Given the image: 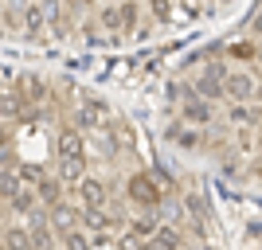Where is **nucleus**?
Returning <instances> with one entry per match:
<instances>
[{"mask_svg": "<svg viewBox=\"0 0 262 250\" xmlns=\"http://www.w3.org/2000/svg\"><path fill=\"white\" fill-rule=\"evenodd\" d=\"M125 196L137 207H157L164 199V192H161V184H157L153 168H149V172H133L129 180H125Z\"/></svg>", "mask_w": 262, "mask_h": 250, "instance_id": "f257e3e1", "label": "nucleus"}, {"mask_svg": "<svg viewBox=\"0 0 262 250\" xmlns=\"http://www.w3.org/2000/svg\"><path fill=\"white\" fill-rule=\"evenodd\" d=\"M75 125L82 133L106 129L110 125V106L102 98H94V94H82V102H78V109H75Z\"/></svg>", "mask_w": 262, "mask_h": 250, "instance_id": "f03ea898", "label": "nucleus"}, {"mask_svg": "<svg viewBox=\"0 0 262 250\" xmlns=\"http://www.w3.org/2000/svg\"><path fill=\"white\" fill-rule=\"evenodd\" d=\"M180 118L192 121V125H200V129H208L211 121H215V102L204 98V94L192 86V90H188V98L180 102Z\"/></svg>", "mask_w": 262, "mask_h": 250, "instance_id": "7ed1b4c3", "label": "nucleus"}, {"mask_svg": "<svg viewBox=\"0 0 262 250\" xmlns=\"http://www.w3.org/2000/svg\"><path fill=\"white\" fill-rule=\"evenodd\" d=\"M75 192H78V203L82 207H106L110 203V184L98 180V176H82L75 184Z\"/></svg>", "mask_w": 262, "mask_h": 250, "instance_id": "20e7f679", "label": "nucleus"}, {"mask_svg": "<svg viewBox=\"0 0 262 250\" xmlns=\"http://www.w3.org/2000/svg\"><path fill=\"white\" fill-rule=\"evenodd\" d=\"M223 86H227V98L231 102H254V90H258V78L251 71H231L223 78Z\"/></svg>", "mask_w": 262, "mask_h": 250, "instance_id": "39448f33", "label": "nucleus"}, {"mask_svg": "<svg viewBox=\"0 0 262 250\" xmlns=\"http://www.w3.org/2000/svg\"><path fill=\"white\" fill-rule=\"evenodd\" d=\"M188 125H192V121H184V118H172L168 121V129H164V137H168V141L172 145H180V149H188V152H196L200 145H204V133H196V129H188Z\"/></svg>", "mask_w": 262, "mask_h": 250, "instance_id": "423d86ee", "label": "nucleus"}, {"mask_svg": "<svg viewBox=\"0 0 262 250\" xmlns=\"http://www.w3.org/2000/svg\"><path fill=\"white\" fill-rule=\"evenodd\" d=\"M55 152L59 156H86V141H82V129L78 125H67L55 137Z\"/></svg>", "mask_w": 262, "mask_h": 250, "instance_id": "0eeeda50", "label": "nucleus"}, {"mask_svg": "<svg viewBox=\"0 0 262 250\" xmlns=\"http://www.w3.org/2000/svg\"><path fill=\"white\" fill-rule=\"evenodd\" d=\"M20 20H24V35H32V39H35L39 32H43L47 24H51V20H47V8H43V0H32V4H28V8L20 12Z\"/></svg>", "mask_w": 262, "mask_h": 250, "instance_id": "6e6552de", "label": "nucleus"}, {"mask_svg": "<svg viewBox=\"0 0 262 250\" xmlns=\"http://www.w3.org/2000/svg\"><path fill=\"white\" fill-rule=\"evenodd\" d=\"M227 121L231 125H262V102H231L227 109Z\"/></svg>", "mask_w": 262, "mask_h": 250, "instance_id": "1a4fd4ad", "label": "nucleus"}, {"mask_svg": "<svg viewBox=\"0 0 262 250\" xmlns=\"http://www.w3.org/2000/svg\"><path fill=\"white\" fill-rule=\"evenodd\" d=\"M43 203L39 199V192H35V184H24L16 196L8 199V211H16V215H35V207Z\"/></svg>", "mask_w": 262, "mask_h": 250, "instance_id": "9d476101", "label": "nucleus"}, {"mask_svg": "<svg viewBox=\"0 0 262 250\" xmlns=\"http://www.w3.org/2000/svg\"><path fill=\"white\" fill-rule=\"evenodd\" d=\"M149 246H157V250H172V246H184V231L176 227L172 219L168 223H161V227L153 231V239H149Z\"/></svg>", "mask_w": 262, "mask_h": 250, "instance_id": "9b49d317", "label": "nucleus"}, {"mask_svg": "<svg viewBox=\"0 0 262 250\" xmlns=\"http://www.w3.org/2000/svg\"><path fill=\"white\" fill-rule=\"evenodd\" d=\"M32 219V227H28V235H32V246H55L59 242V231H55V223H47L43 215H28Z\"/></svg>", "mask_w": 262, "mask_h": 250, "instance_id": "f8f14e48", "label": "nucleus"}, {"mask_svg": "<svg viewBox=\"0 0 262 250\" xmlns=\"http://www.w3.org/2000/svg\"><path fill=\"white\" fill-rule=\"evenodd\" d=\"M157 227H161V215H157V207H141V211L129 219V231H133V235H141L145 242L153 239V231H157Z\"/></svg>", "mask_w": 262, "mask_h": 250, "instance_id": "ddd939ff", "label": "nucleus"}, {"mask_svg": "<svg viewBox=\"0 0 262 250\" xmlns=\"http://www.w3.org/2000/svg\"><path fill=\"white\" fill-rule=\"evenodd\" d=\"M51 223H55V231H59V239H63V231H71V227L82 223V211L71 207V203H55L51 207Z\"/></svg>", "mask_w": 262, "mask_h": 250, "instance_id": "4468645a", "label": "nucleus"}, {"mask_svg": "<svg viewBox=\"0 0 262 250\" xmlns=\"http://www.w3.org/2000/svg\"><path fill=\"white\" fill-rule=\"evenodd\" d=\"M118 8H121V32H133V35H137V32H141V35L149 32L145 20H141V4H137V0H121Z\"/></svg>", "mask_w": 262, "mask_h": 250, "instance_id": "2eb2a0df", "label": "nucleus"}, {"mask_svg": "<svg viewBox=\"0 0 262 250\" xmlns=\"http://www.w3.org/2000/svg\"><path fill=\"white\" fill-rule=\"evenodd\" d=\"M63 188H67L63 176H43V180L35 184V192H39V199H43L47 207H55V203H63Z\"/></svg>", "mask_w": 262, "mask_h": 250, "instance_id": "dca6fc26", "label": "nucleus"}, {"mask_svg": "<svg viewBox=\"0 0 262 250\" xmlns=\"http://www.w3.org/2000/svg\"><path fill=\"white\" fill-rule=\"evenodd\" d=\"M16 82H20V90H24V98L32 102V106H43L47 102V82L39 75H20L16 78Z\"/></svg>", "mask_w": 262, "mask_h": 250, "instance_id": "f3484780", "label": "nucleus"}, {"mask_svg": "<svg viewBox=\"0 0 262 250\" xmlns=\"http://www.w3.org/2000/svg\"><path fill=\"white\" fill-rule=\"evenodd\" d=\"M223 51H227L231 59H243V63H258V55H262V47L254 43V35H251V39H231V43L223 47Z\"/></svg>", "mask_w": 262, "mask_h": 250, "instance_id": "a211bd4d", "label": "nucleus"}, {"mask_svg": "<svg viewBox=\"0 0 262 250\" xmlns=\"http://www.w3.org/2000/svg\"><path fill=\"white\" fill-rule=\"evenodd\" d=\"M59 176L75 188L82 176H86V156H59Z\"/></svg>", "mask_w": 262, "mask_h": 250, "instance_id": "6ab92c4d", "label": "nucleus"}, {"mask_svg": "<svg viewBox=\"0 0 262 250\" xmlns=\"http://www.w3.org/2000/svg\"><path fill=\"white\" fill-rule=\"evenodd\" d=\"M180 203H184V211H188L192 223H204V215H208V196H204V192H184Z\"/></svg>", "mask_w": 262, "mask_h": 250, "instance_id": "aec40b11", "label": "nucleus"}, {"mask_svg": "<svg viewBox=\"0 0 262 250\" xmlns=\"http://www.w3.org/2000/svg\"><path fill=\"white\" fill-rule=\"evenodd\" d=\"M86 231H82V227H71V231H63V239H59V242H63L67 250H86V246H94V235H86Z\"/></svg>", "mask_w": 262, "mask_h": 250, "instance_id": "412c9836", "label": "nucleus"}, {"mask_svg": "<svg viewBox=\"0 0 262 250\" xmlns=\"http://www.w3.org/2000/svg\"><path fill=\"white\" fill-rule=\"evenodd\" d=\"M145 4H149V16H153L157 24H172V20H176L172 0H145Z\"/></svg>", "mask_w": 262, "mask_h": 250, "instance_id": "4be33fe9", "label": "nucleus"}, {"mask_svg": "<svg viewBox=\"0 0 262 250\" xmlns=\"http://www.w3.org/2000/svg\"><path fill=\"white\" fill-rule=\"evenodd\" d=\"M98 24L106 32H121V8L118 4H102L98 8Z\"/></svg>", "mask_w": 262, "mask_h": 250, "instance_id": "5701e85b", "label": "nucleus"}, {"mask_svg": "<svg viewBox=\"0 0 262 250\" xmlns=\"http://www.w3.org/2000/svg\"><path fill=\"white\" fill-rule=\"evenodd\" d=\"M24 188V180H20V172H12V168H4V176H0V196H4V203H8L16 192Z\"/></svg>", "mask_w": 262, "mask_h": 250, "instance_id": "b1692460", "label": "nucleus"}, {"mask_svg": "<svg viewBox=\"0 0 262 250\" xmlns=\"http://www.w3.org/2000/svg\"><path fill=\"white\" fill-rule=\"evenodd\" d=\"M0 24H4V35H12V32H24L20 12H16V8H8V4H4V12H0Z\"/></svg>", "mask_w": 262, "mask_h": 250, "instance_id": "393cba45", "label": "nucleus"}, {"mask_svg": "<svg viewBox=\"0 0 262 250\" xmlns=\"http://www.w3.org/2000/svg\"><path fill=\"white\" fill-rule=\"evenodd\" d=\"M4 246H12V250H20V246H32V235L28 231H12V227H4Z\"/></svg>", "mask_w": 262, "mask_h": 250, "instance_id": "a878e982", "label": "nucleus"}, {"mask_svg": "<svg viewBox=\"0 0 262 250\" xmlns=\"http://www.w3.org/2000/svg\"><path fill=\"white\" fill-rule=\"evenodd\" d=\"M153 176H157V184H161V192H164V196H172V192H176V176L168 172L164 164H153Z\"/></svg>", "mask_w": 262, "mask_h": 250, "instance_id": "bb28decb", "label": "nucleus"}, {"mask_svg": "<svg viewBox=\"0 0 262 250\" xmlns=\"http://www.w3.org/2000/svg\"><path fill=\"white\" fill-rule=\"evenodd\" d=\"M16 172H20V180L24 184H39V180H43V168H39V164H16Z\"/></svg>", "mask_w": 262, "mask_h": 250, "instance_id": "cd10ccee", "label": "nucleus"}, {"mask_svg": "<svg viewBox=\"0 0 262 250\" xmlns=\"http://www.w3.org/2000/svg\"><path fill=\"white\" fill-rule=\"evenodd\" d=\"M98 28H102V24H94V20H90V24H82V39H86L90 47H102V43H110V39L98 32Z\"/></svg>", "mask_w": 262, "mask_h": 250, "instance_id": "c85d7f7f", "label": "nucleus"}, {"mask_svg": "<svg viewBox=\"0 0 262 250\" xmlns=\"http://www.w3.org/2000/svg\"><path fill=\"white\" fill-rule=\"evenodd\" d=\"M235 145H239L243 152L254 149V137H251V125H235Z\"/></svg>", "mask_w": 262, "mask_h": 250, "instance_id": "c756f323", "label": "nucleus"}, {"mask_svg": "<svg viewBox=\"0 0 262 250\" xmlns=\"http://www.w3.org/2000/svg\"><path fill=\"white\" fill-rule=\"evenodd\" d=\"M71 28H75V24H71V16H67V12L59 16V20H51V35H55V39H67V35H71Z\"/></svg>", "mask_w": 262, "mask_h": 250, "instance_id": "7c9ffc66", "label": "nucleus"}, {"mask_svg": "<svg viewBox=\"0 0 262 250\" xmlns=\"http://www.w3.org/2000/svg\"><path fill=\"white\" fill-rule=\"evenodd\" d=\"M247 35H254V39H262V4L254 8V16L247 20Z\"/></svg>", "mask_w": 262, "mask_h": 250, "instance_id": "2f4dec72", "label": "nucleus"}, {"mask_svg": "<svg viewBox=\"0 0 262 250\" xmlns=\"http://www.w3.org/2000/svg\"><path fill=\"white\" fill-rule=\"evenodd\" d=\"M164 98H168V102H184L188 86H184V82H168V94H164Z\"/></svg>", "mask_w": 262, "mask_h": 250, "instance_id": "473e14b6", "label": "nucleus"}, {"mask_svg": "<svg viewBox=\"0 0 262 250\" xmlns=\"http://www.w3.org/2000/svg\"><path fill=\"white\" fill-rule=\"evenodd\" d=\"M4 4H8V8H16V12H24L28 4H32V0H4Z\"/></svg>", "mask_w": 262, "mask_h": 250, "instance_id": "72a5a7b5", "label": "nucleus"}, {"mask_svg": "<svg viewBox=\"0 0 262 250\" xmlns=\"http://www.w3.org/2000/svg\"><path fill=\"white\" fill-rule=\"evenodd\" d=\"M254 102H262V82H258V90H254Z\"/></svg>", "mask_w": 262, "mask_h": 250, "instance_id": "f704fd0d", "label": "nucleus"}, {"mask_svg": "<svg viewBox=\"0 0 262 250\" xmlns=\"http://www.w3.org/2000/svg\"><path fill=\"white\" fill-rule=\"evenodd\" d=\"M258 63H262V55H258Z\"/></svg>", "mask_w": 262, "mask_h": 250, "instance_id": "c9c22d12", "label": "nucleus"}, {"mask_svg": "<svg viewBox=\"0 0 262 250\" xmlns=\"http://www.w3.org/2000/svg\"><path fill=\"white\" fill-rule=\"evenodd\" d=\"M258 4H262V0H258Z\"/></svg>", "mask_w": 262, "mask_h": 250, "instance_id": "e433bc0d", "label": "nucleus"}]
</instances>
